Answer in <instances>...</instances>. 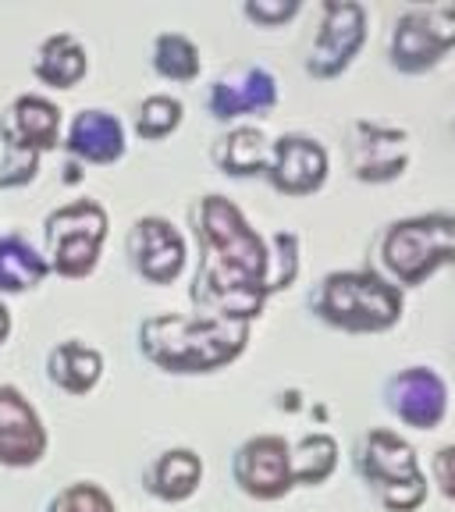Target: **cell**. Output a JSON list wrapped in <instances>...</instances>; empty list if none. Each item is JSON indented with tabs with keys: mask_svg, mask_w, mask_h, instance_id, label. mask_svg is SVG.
<instances>
[{
	"mask_svg": "<svg viewBox=\"0 0 455 512\" xmlns=\"http://www.w3.org/2000/svg\"><path fill=\"white\" fill-rule=\"evenodd\" d=\"M313 313L342 331H384L402 317V292L374 271H335L320 281Z\"/></svg>",
	"mask_w": 455,
	"mask_h": 512,
	"instance_id": "obj_3",
	"label": "cell"
},
{
	"mask_svg": "<svg viewBox=\"0 0 455 512\" xmlns=\"http://www.w3.org/2000/svg\"><path fill=\"white\" fill-rule=\"evenodd\" d=\"M214 160L224 175L249 178V175H267V164H271V143L264 139L260 128H235L221 143L214 146Z\"/></svg>",
	"mask_w": 455,
	"mask_h": 512,
	"instance_id": "obj_21",
	"label": "cell"
},
{
	"mask_svg": "<svg viewBox=\"0 0 455 512\" xmlns=\"http://www.w3.org/2000/svg\"><path fill=\"white\" fill-rule=\"evenodd\" d=\"M249 342V320L214 317V313H160L143 320L139 349L153 367L168 374H210L242 356Z\"/></svg>",
	"mask_w": 455,
	"mask_h": 512,
	"instance_id": "obj_2",
	"label": "cell"
},
{
	"mask_svg": "<svg viewBox=\"0 0 455 512\" xmlns=\"http://www.w3.org/2000/svg\"><path fill=\"white\" fill-rule=\"evenodd\" d=\"M192 224L203 249L192 303L214 317H260L267 296L296 281L299 239L292 232H278L267 246L249 228L242 210L224 196H203L192 207Z\"/></svg>",
	"mask_w": 455,
	"mask_h": 512,
	"instance_id": "obj_1",
	"label": "cell"
},
{
	"mask_svg": "<svg viewBox=\"0 0 455 512\" xmlns=\"http://www.w3.org/2000/svg\"><path fill=\"white\" fill-rule=\"evenodd\" d=\"M64 146L86 164H114L125 153V128L107 111H82L75 114Z\"/></svg>",
	"mask_w": 455,
	"mask_h": 512,
	"instance_id": "obj_17",
	"label": "cell"
},
{
	"mask_svg": "<svg viewBox=\"0 0 455 512\" xmlns=\"http://www.w3.org/2000/svg\"><path fill=\"white\" fill-rule=\"evenodd\" d=\"M338 466V445L331 434H306L292 445V484H324Z\"/></svg>",
	"mask_w": 455,
	"mask_h": 512,
	"instance_id": "obj_23",
	"label": "cell"
},
{
	"mask_svg": "<svg viewBox=\"0 0 455 512\" xmlns=\"http://www.w3.org/2000/svg\"><path fill=\"white\" fill-rule=\"evenodd\" d=\"M299 0H249L246 8V18H253L256 25H281L288 22L292 15H299Z\"/></svg>",
	"mask_w": 455,
	"mask_h": 512,
	"instance_id": "obj_28",
	"label": "cell"
},
{
	"mask_svg": "<svg viewBox=\"0 0 455 512\" xmlns=\"http://www.w3.org/2000/svg\"><path fill=\"white\" fill-rule=\"evenodd\" d=\"M267 178L285 196H310L328 178V150L310 136H281L271 146Z\"/></svg>",
	"mask_w": 455,
	"mask_h": 512,
	"instance_id": "obj_14",
	"label": "cell"
},
{
	"mask_svg": "<svg viewBox=\"0 0 455 512\" xmlns=\"http://www.w3.org/2000/svg\"><path fill=\"white\" fill-rule=\"evenodd\" d=\"M356 466L388 512H413L424 505L427 477L420 473L409 441H402L395 431H370L356 448Z\"/></svg>",
	"mask_w": 455,
	"mask_h": 512,
	"instance_id": "obj_5",
	"label": "cell"
},
{
	"mask_svg": "<svg viewBox=\"0 0 455 512\" xmlns=\"http://www.w3.org/2000/svg\"><path fill=\"white\" fill-rule=\"evenodd\" d=\"M278 104V82L267 68H246L235 79H221L210 86L207 107L214 118L232 121L242 114H264Z\"/></svg>",
	"mask_w": 455,
	"mask_h": 512,
	"instance_id": "obj_16",
	"label": "cell"
},
{
	"mask_svg": "<svg viewBox=\"0 0 455 512\" xmlns=\"http://www.w3.org/2000/svg\"><path fill=\"white\" fill-rule=\"evenodd\" d=\"M47 239V264L61 278H86L93 274L100 246L107 239V210L96 200H75L57 207L43 221Z\"/></svg>",
	"mask_w": 455,
	"mask_h": 512,
	"instance_id": "obj_6",
	"label": "cell"
},
{
	"mask_svg": "<svg viewBox=\"0 0 455 512\" xmlns=\"http://www.w3.org/2000/svg\"><path fill=\"white\" fill-rule=\"evenodd\" d=\"M232 477L249 498H260V502L288 495L292 491V445L278 434L249 438L235 452Z\"/></svg>",
	"mask_w": 455,
	"mask_h": 512,
	"instance_id": "obj_9",
	"label": "cell"
},
{
	"mask_svg": "<svg viewBox=\"0 0 455 512\" xmlns=\"http://www.w3.org/2000/svg\"><path fill=\"white\" fill-rule=\"evenodd\" d=\"M50 274L47 256H40L22 235H0V292H25L43 285Z\"/></svg>",
	"mask_w": 455,
	"mask_h": 512,
	"instance_id": "obj_22",
	"label": "cell"
},
{
	"mask_svg": "<svg viewBox=\"0 0 455 512\" xmlns=\"http://www.w3.org/2000/svg\"><path fill=\"white\" fill-rule=\"evenodd\" d=\"M128 260L150 285H171L185 267V239L164 217H139L125 239Z\"/></svg>",
	"mask_w": 455,
	"mask_h": 512,
	"instance_id": "obj_10",
	"label": "cell"
},
{
	"mask_svg": "<svg viewBox=\"0 0 455 512\" xmlns=\"http://www.w3.org/2000/svg\"><path fill=\"white\" fill-rule=\"evenodd\" d=\"M349 164L360 182H392L409 164V136L402 128L356 121L352 125Z\"/></svg>",
	"mask_w": 455,
	"mask_h": 512,
	"instance_id": "obj_11",
	"label": "cell"
},
{
	"mask_svg": "<svg viewBox=\"0 0 455 512\" xmlns=\"http://www.w3.org/2000/svg\"><path fill=\"white\" fill-rule=\"evenodd\" d=\"M47 512H118L114 498L96 484H68L64 491H57L54 502L47 505Z\"/></svg>",
	"mask_w": 455,
	"mask_h": 512,
	"instance_id": "obj_26",
	"label": "cell"
},
{
	"mask_svg": "<svg viewBox=\"0 0 455 512\" xmlns=\"http://www.w3.org/2000/svg\"><path fill=\"white\" fill-rule=\"evenodd\" d=\"M388 395V409L399 416L402 424L431 431L445 420L448 409V388L434 370L427 367H409L402 374H395L384 388Z\"/></svg>",
	"mask_w": 455,
	"mask_h": 512,
	"instance_id": "obj_13",
	"label": "cell"
},
{
	"mask_svg": "<svg viewBox=\"0 0 455 512\" xmlns=\"http://www.w3.org/2000/svg\"><path fill=\"white\" fill-rule=\"evenodd\" d=\"M153 68L171 82H192L200 75V50L182 32H160L153 43Z\"/></svg>",
	"mask_w": 455,
	"mask_h": 512,
	"instance_id": "obj_24",
	"label": "cell"
},
{
	"mask_svg": "<svg viewBox=\"0 0 455 512\" xmlns=\"http://www.w3.org/2000/svg\"><path fill=\"white\" fill-rule=\"evenodd\" d=\"M8 335H11V313H8V306L0 303V345L8 342Z\"/></svg>",
	"mask_w": 455,
	"mask_h": 512,
	"instance_id": "obj_30",
	"label": "cell"
},
{
	"mask_svg": "<svg viewBox=\"0 0 455 512\" xmlns=\"http://www.w3.org/2000/svg\"><path fill=\"white\" fill-rule=\"evenodd\" d=\"M47 452V427L15 384H0V466H32Z\"/></svg>",
	"mask_w": 455,
	"mask_h": 512,
	"instance_id": "obj_12",
	"label": "cell"
},
{
	"mask_svg": "<svg viewBox=\"0 0 455 512\" xmlns=\"http://www.w3.org/2000/svg\"><path fill=\"white\" fill-rule=\"evenodd\" d=\"M89 57L86 47L75 40L72 32H57V36H47L43 47L36 50V61H32V72L36 79L47 82L54 89H72L75 82L86 75Z\"/></svg>",
	"mask_w": 455,
	"mask_h": 512,
	"instance_id": "obj_20",
	"label": "cell"
},
{
	"mask_svg": "<svg viewBox=\"0 0 455 512\" xmlns=\"http://www.w3.org/2000/svg\"><path fill=\"white\" fill-rule=\"evenodd\" d=\"M363 40H367V11L352 0H324V22H320L306 72L313 79H335L360 54Z\"/></svg>",
	"mask_w": 455,
	"mask_h": 512,
	"instance_id": "obj_8",
	"label": "cell"
},
{
	"mask_svg": "<svg viewBox=\"0 0 455 512\" xmlns=\"http://www.w3.org/2000/svg\"><path fill=\"white\" fill-rule=\"evenodd\" d=\"M455 260V214H420L395 221L381 239V264L402 285H420Z\"/></svg>",
	"mask_w": 455,
	"mask_h": 512,
	"instance_id": "obj_4",
	"label": "cell"
},
{
	"mask_svg": "<svg viewBox=\"0 0 455 512\" xmlns=\"http://www.w3.org/2000/svg\"><path fill=\"white\" fill-rule=\"evenodd\" d=\"M434 480H438L441 491L455 502V445L441 448L438 456H434Z\"/></svg>",
	"mask_w": 455,
	"mask_h": 512,
	"instance_id": "obj_29",
	"label": "cell"
},
{
	"mask_svg": "<svg viewBox=\"0 0 455 512\" xmlns=\"http://www.w3.org/2000/svg\"><path fill=\"white\" fill-rule=\"evenodd\" d=\"M178 125H182V100H175V96H150V100H143L136 118V132L143 139H164Z\"/></svg>",
	"mask_w": 455,
	"mask_h": 512,
	"instance_id": "obj_25",
	"label": "cell"
},
{
	"mask_svg": "<svg viewBox=\"0 0 455 512\" xmlns=\"http://www.w3.org/2000/svg\"><path fill=\"white\" fill-rule=\"evenodd\" d=\"M104 374V356L82 342H61L47 356V377L68 395H86Z\"/></svg>",
	"mask_w": 455,
	"mask_h": 512,
	"instance_id": "obj_19",
	"label": "cell"
},
{
	"mask_svg": "<svg viewBox=\"0 0 455 512\" xmlns=\"http://www.w3.org/2000/svg\"><path fill=\"white\" fill-rule=\"evenodd\" d=\"M43 153L29 150V146L4 143V164H0V189H18V185H29L40 171Z\"/></svg>",
	"mask_w": 455,
	"mask_h": 512,
	"instance_id": "obj_27",
	"label": "cell"
},
{
	"mask_svg": "<svg viewBox=\"0 0 455 512\" xmlns=\"http://www.w3.org/2000/svg\"><path fill=\"white\" fill-rule=\"evenodd\" d=\"M455 47V4L409 8L395 22L392 64L402 72H427Z\"/></svg>",
	"mask_w": 455,
	"mask_h": 512,
	"instance_id": "obj_7",
	"label": "cell"
},
{
	"mask_svg": "<svg viewBox=\"0 0 455 512\" xmlns=\"http://www.w3.org/2000/svg\"><path fill=\"white\" fill-rule=\"evenodd\" d=\"M0 139L4 143L29 146L36 153H47L61 143V111L43 96H18L8 111L0 114Z\"/></svg>",
	"mask_w": 455,
	"mask_h": 512,
	"instance_id": "obj_15",
	"label": "cell"
},
{
	"mask_svg": "<svg viewBox=\"0 0 455 512\" xmlns=\"http://www.w3.org/2000/svg\"><path fill=\"white\" fill-rule=\"evenodd\" d=\"M200 480H203V459L192 448H171V452H160L153 459L143 484L160 502H185L192 491L200 488Z\"/></svg>",
	"mask_w": 455,
	"mask_h": 512,
	"instance_id": "obj_18",
	"label": "cell"
}]
</instances>
